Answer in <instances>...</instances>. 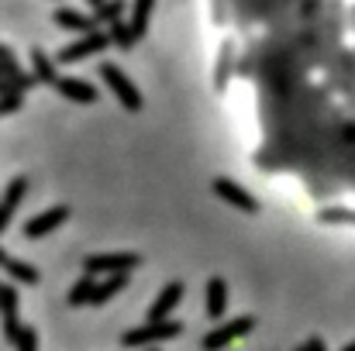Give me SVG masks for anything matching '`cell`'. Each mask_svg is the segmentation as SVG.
<instances>
[{"instance_id": "6da1fadb", "label": "cell", "mask_w": 355, "mask_h": 351, "mask_svg": "<svg viewBox=\"0 0 355 351\" xmlns=\"http://www.w3.org/2000/svg\"><path fill=\"white\" fill-rule=\"evenodd\" d=\"M141 265V255L138 251H94L83 258V276H131L135 269Z\"/></svg>"}, {"instance_id": "7a4b0ae2", "label": "cell", "mask_w": 355, "mask_h": 351, "mask_svg": "<svg viewBox=\"0 0 355 351\" xmlns=\"http://www.w3.org/2000/svg\"><path fill=\"white\" fill-rule=\"evenodd\" d=\"M183 334V324L176 321H159V324H141V327H131L121 334V348H155V345H166L173 338Z\"/></svg>"}, {"instance_id": "3957f363", "label": "cell", "mask_w": 355, "mask_h": 351, "mask_svg": "<svg viewBox=\"0 0 355 351\" xmlns=\"http://www.w3.org/2000/svg\"><path fill=\"white\" fill-rule=\"evenodd\" d=\"M101 80L107 83V90L118 97V104L124 107V111H141V93H138V87L128 80V73L121 69V66H114V62H101Z\"/></svg>"}, {"instance_id": "277c9868", "label": "cell", "mask_w": 355, "mask_h": 351, "mask_svg": "<svg viewBox=\"0 0 355 351\" xmlns=\"http://www.w3.org/2000/svg\"><path fill=\"white\" fill-rule=\"evenodd\" d=\"M252 327H255V317H252V314H241V317H235V321H225V324H218L214 331H207V334L200 338V348L204 351L228 348V345H235L238 338H245Z\"/></svg>"}, {"instance_id": "5b68a950", "label": "cell", "mask_w": 355, "mask_h": 351, "mask_svg": "<svg viewBox=\"0 0 355 351\" xmlns=\"http://www.w3.org/2000/svg\"><path fill=\"white\" fill-rule=\"evenodd\" d=\"M111 42H107V31H90V35H80L76 42H69L66 48H59V55H55V62L59 66H73V62H83V59H90V55H101L104 48H107Z\"/></svg>"}, {"instance_id": "8992f818", "label": "cell", "mask_w": 355, "mask_h": 351, "mask_svg": "<svg viewBox=\"0 0 355 351\" xmlns=\"http://www.w3.org/2000/svg\"><path fill=\"white\" fill-rule=\"evenodd\" d=\"M69 207L66 204H55V207H45L42 214H35L28 224H24V237H31V241H38V237H45V234H52L55 228H62L66 221H69Z\"/></svg>"}, {"instance_id": "52a82bcc", "label": "cell", "mask_w": 355, "mask_h": 351, "mask_svg": "<svg viewBox=\"0 0 355 351\" xmlns=\"http://www.w3.org/2000/svg\"><path fill=\"white\" fill-rule=\"evenodd\" d=\"M183 300V282H166L159 293H155V300L148 303V310H145V324H159V321H169V314L176 310V303Z\"/></svg>"}, {"instance_id": "ba28073f", "label": "cell", "mask_w": 355, "mask_h": 351, "mask_svg": "<svg viewBox=\"0 0 355 351\" xmlns=\"http://www.w3.org/2000/svg\"><path fill=\"white\" fill-rule=\"evenodd\" d=\"M214 193L228 204V207H235V210H241V214H259V204H255V197L248 193V190H241L238 183H232L228 176H218L214 183Z\"/></svg>"}, {"instance_id": "9c48e42d", "label": "cell", "mask_w": 355, "mask_h": 351, "mask_svg": "<svg viewBox=\"0 0 355 351\" xmlns=\"http://www.w3.org/2000/svg\"><path fill=\"white\" fill-rule=\"evenodd\" d=\"M55 90H59V97H66L69 104H97V100H101L97 87L87 83V80H80V76H59V80H55Z\"/></svg>"}, {"instance_id": "30bf717a", "label": "cell", "mask_w": 355, "mask_h": 351, "mask_svg": "<svg viewBox=\"0 0 355 351\" xmlns=\"http://www.w3.org/2000/svg\"><path fill=\"white\" fill-rule=\"evenodd\" d=\"M204 289H207V293H204L207 317H211V321H221V317H225V310H228V282H225L221 276H211Z\"/></svg>"}, {"instance_id": "8fae6325", "label": "cell", "mask_w": 355, "mask_h": 351, "mask_svg": "<svg viewBox=\"0 0 355 351\" xmlns=\"http://www.w3.org/2000/svg\"><path fill=\"white\" fill-rule=\"evenodd\" d=\"M55 24H59L62 31H73V35H90V31H97L94 17H90V14H80V10H73V7H59V10H55Z\"/></svg>"}, {"instance_id": "7c38bea8", "label": "cell", "mask_w": 355, "mask_h": 351, "mask_svg": "<svg viewBox=\"0 0 355 351\" xmlns=\"http://www.w3.org/2000/svg\"><path fill=\"white\" fill-rule=\"evenodd\" d=\"M0 314H3V338L14 341L17 331H21V321H17V289L3 286V293H0Z\"/></svg>"}, {"instance_id": "4fadbf2b", "label": "cell", "mask_w": 355, "mask_h": 351, "mask_svg": "<svg viewBox=\"0 0 355 351\" xmlns=\"http://www.w3.org/2000/svg\"><path fill=\"white\" fill-rule=\"evenodd\" d=\"M152 10H155V0H135V3H131L128 31H131V38H135V42H141V38H145L148 21H152Z\"/></svg>"}, {"instance_id": "5bb4252c", "label": "cell", "mask_w": 355, "mask_h": 351, "mask_svg": "<svg viewBox=\"0 0 355 351\" xmlns=\"http://www.w3.org/2000/svg\"><path fill=\"white\" fill-rule=\"evenodd\" d=\"M28 193V179L24 176H17L10 186H7V197L0 200V231L10 224V217H14V210H17V204H21V197Z\"/></svg>"}, {"instance_id": "9a60e30c", "label": "cell", "mask_w": 355, "mask_h": 351, "mask_svg": "<svg viewBox=\"0 0 355 351\" xmlns=\"http://www.w3.org/2000/svg\"><path fill=\"white\" fill-rule=\"evenodd\" d=\"M31 80L35 83H45V87H55V80H59V73H55V59H49L42 48H31Z\"/></svg>"}, {"instance_id": "2e32d148", "label": "cell", "mask_w": 355, "mask_h": 351, "mask_svg": "<svg viewBox=\"0 0 355 351\" xmlns=\"http://www.w3.org/2000/svg\"><path fill=\"white\" fill-rule=\"evenodd\" d=\"M128 286V276H107V279H97V286H94V296H90V303H107V300H114L121 289Z\"/></svg>"}, {"instance_id": "e0dca14e", "label": "cell", "mask_w": 355, "mask_h": 351, "mask_svg": "<svg viewBox=\"0 0 355 351\" xmlns=\"http://www.w3.org/2000/svg\"><path fill=\"white\" fill-rule=\"evenodd\" d=\"M3 269L10 272V279H17V282H24V286H35L38 282V269L35 265H28V262H21V258H3Z\"/></svg>"}, {"instance_id": "ac0fdd59", "label": "cell", "mask_w": 355, "mask_h": 351, "mask_svg": "<svg viewBox=\"0 0 355 351\" xmlns=\"http://www.w3.org/2000/svg\"><path fill=\"white\" fill-rule=\"evenodd\" d=\"M94 286H97V279L94 276H83V279H76L73 282V289H69V307H90V296H94Z\"/></svg>"}, {"instance_id": "d6986e66", "label": "cell", "mask_w": 355, "mask_h": 351, "mask_svg": "<svg viewBox=\"0 0 355 351\" xmlns=\"http://www.w3.org/2000/svg\"><path fill=\"white\" fill-rule=\"evenodd\" d=\"M121 14H124V0H104V3H101V7L90 14V17H94V24L101 28V24H114V21H124Z\"/></svg>"}, {"instance_id": "ffe728a7", "label": "cell", "mask_w": 355, "mask_h": 351, "mask_svg": "<svg viewBox=\"0 0 355 351\" xmlns=\"http://www.w3.org/2000/svg\"><path fill=\"white\" fill-rule=\"evenodd\" d=\"M107 42L111 45H118V48H135V38H131V31H128V21H114V24H107Z\"/></svg>"}, {"instance_id": "44dd1931", "label": "cell", "mask_w": 355, "mask_h": 351, "mask_svg": "<svg viewBox=\"0 0 355 351\" xmlns=\"http://www.w3.org/2000/svg\"><path fill=\"white\" fill-rule=\"evenodd\" d=\"M228 69H232V45L221 48V62H218V76H214V87L225 90L228 87Z\"/></svg>"}, {"instance_id": "7402d4cb", "label": "cell", "mask_w": 355, "mask_h": 351, "mask_svg": "<svg viewBox=\"0 0 355 351\" xmlns=\"http://www.w3.org/2000/svg\"><path fill=\"white\" fill-rule=\"evenodd\" d=\"M14 348L17 351H38V334L31 327H21L17 338H14Z\"/></svg>"}, {"instance_id": "603a6c76", "label": "cell", "mask_w": 355, "mask_h": 351, "mask_svg": "<svg viewBox=\"0 0 355 351\" xmlns=\"http://www.w3.org/2000/svg\"><path fill=\"white\" fill-rule=\"evenodd\" d=\"M24 107V97L21 93H10V97H0V114H14Z\"/></svg>"}, {"instance_id": "cb8c5ba5", "label": "cell", "mask_w": 355, "mask_h": 351, "mask_svg": "<svg viewBox=\"0 0 355 351\" xmlns=\"http://www.w3.org/2000/svg\"><path fill=\"white\" fill-rule=\"evenodd\" d=\"M318 221H328V224H335V221H352L355 224V214H345V210H321Z\"/></svg>"}, {"instance_id": "d4e9b609", "label": "cell", "mask_w": 355, "mask_h": 351, "mask_svg": "<svg viewBox=\"0 0 355 351\" xmlns=\"http://www.w3.org/2000/svg\"><path fill=\"white\" fill-rule=\"evenodd\" d=\"M21 69H17V62L14 59H0V80H10V76H17Z\"/></svg>"}, {"instance_id": "484cf974", "label": "cell", "mask_w": 355, "mask_h": 351, "mask_svg": "<svg viewBox=\"0 0 355 351\" xmlns=\"http://www.w3.org/2000/svg\"><path fill=\"white\" fill-rule=\"evenodd\" d=\"M304 351H328V348H324V341H321V338H307Z\"/></svg>"}, {"instance_id": "4316f807", "label": "cell", "mask_w": 355, "mask_h": 351, "mask_svg": "<svg viewBox=\"0 0 355 351\" xmlns=\"http://www.w3.org/2000/svg\"><path fill=\"white\" fill-rule=\"evenodd\" d=\"M0 59H14V55H10V48H7V45H0Z\"/></svg>"}, {"instance_id": "83f0119b", "label": "cell", "mask_w": 355, "mask_h": 351, "mask_svg": "<svg viewBox=\"0 0 355 351\" xmlns=\"http://www.w3.org/2000/svg\"><path fill=\"white\" fill-rule=\"evenodd\" d=\"M87 3H90V7H94V10H97V7H101V3H104V0H87Z\"/></svg>"}, {"instance_id": "f1b7e54d", "label": "cell", "mask_w": 355, "mask_h": 351, "mask_svg": "<svg viewBox=\"0 0 355 351\" xmlns=\"http://www.w3.org/2000/svg\"><path fill=\"white\" fill-rule=\"evenodd\" d=\"M342 351H355V341H352V345H345V348H342Z\"/></svg>"}, {"instance_id": "f546056e", "label": "cell", "mask_w": 355, "mask_h": 351, "mask_svg": "<svg viewBox=\"0 0 355 351\" xmlns=\"http://www.w3.org/2000/svg\"><path fill=\"white\" fill-rule=\"evenodd\" d=\"M0 293H3V282H0Z\"/></svg>"}, {"instance_id": "4dcf8cb0", "label": "cell", "mask_w": 355, "mask_h": 351, "mask_svg": "<svg viewBox=\"0 0 355 351\" xmlns=\"http://www.w3.org/2000/svg\"><path fill=\"white\" fill-rule=\"evenodd\" d=\"M148 351H159V348H148Z\"/></svg>"}, {"instance_id": "1f68e13d", "label": "cell", "mask_w": 355, "mask_h": 351, "mask_svg": "<svg viewBox=\"0 0 355 351\" xmlns=\"http://www.w3.org/2000/svg\"><path fill=\"white\" fill-rule=\"evenodd\" d=\"M297 351H304V348H297Z\"/></svg>"}]
</instances>
